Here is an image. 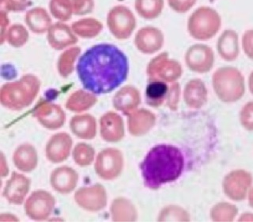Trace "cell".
Instances as JSON below:
<instances>
[{"label": "cell", "instance_id": "cell-1", "mask_svg": "<svg viewBox=\"0 0 253 222\" xmlns=\"http://www.w3.org/2000/svg\"><path fill=\"white\" fill-rule=\"evenodd\" d=\"M76 69L84 89L100 95L111 93L125 82L128 75V60L116 46L99 44L83 54Z\"/></svg>", "mask_w": 253, "mask_h": 222}, {"label": "cell", "instance_id": "cell-2", "mask_svg": "<svg viewBox=\"0 0 253 222\" xmlns=\"http://www.w3.org/2000/svg\"><path fill=\"white\" fill-rule=\"evenodd\" d=\"M184 165V154L177 147L167 144L155 146L140 165L145 186L156 190L176 181L183 173Z\"/></svg>", "mask_w": 253, "mask_h": 222}, {"label": "cell", "instance_id": "cell-3", "mask_svg": "<svg viewBox=\"0 0 253 222\" xmlns=\"http://www.w3.org/2000/svg\"><path fill=\"white\" fill-rule=\"evenodd\" d=\"M212 85L218 99L224 103H234L245 95V77L235 68L217 69L212 77Z\"/></svg>", "mask_w": 253, "mask_h": 222}, {"label": "cell", "instance_id": "cell-4", "mask_svg": "<svg viewBox=\"0 0 253 222\" xmlns=\"http://www.w3.org/2000/svg\"><path fill=\"white\" fill-rule=\"evenodd\" d=\"M221 25V17L215 10L208 6H202L190 16L188 30L194 39L204 41L215 36Z\"/></svg>", "mask_w": 253, "mask_h": 222}, {"label": "cell", "instance_id": "cell-5", "mask_svg": "<svg viewBox=\"0 0 253 222\" xmlns=\"http://www.w3.org/2000/svg\"><path fill=\"white\" fill-rule=\"evenodd\" d=\"M253 184L251 173L244 169L233 170L225 176L222 188L225 195L233 201L245 200L249 195Z\"/></svg>", "mask_w": 253, "mask_h": 222}, {"label": "cell", "instance_id": "cell-6", "mask_svg": "<svg viewBox=\"0 0 253 222\" xmlns=\"http://www.w3.org/2000/svg\"><path fill=\"white\" fill-rule=\"evenodd\" d=\"M107 24L111 34L119 40L130 37L136 27L133 13L125 6H117L109 11Z\"/></svg>", "mask_w": 253, "mask_h": 222}, {"label": "cell", "instance_id": "cell-7", "mask_svg": "<svg viewBox=\"0 0 253 222\" xmlns=\"http://www.w3.org/2000/svg\"><path fill=\"white\" fill-rule=\"evenodd\" d=\"M167 54H161L149 64V76L152 80L166 82L176 81L182 74L181 66L175 60H168Z\"/></svg>", "mask_w": 253, "mask_h": 222}, {"label": "cell", "instance_id": "cell-8", "mask_svg": "<svg viewBox=\"0 0 253 222\" xmlns=\"http://www.w3.org/2000/svg\"><path fill=\"white\" fill-rule=\"evenodd\" d=\"M186 64L192 72L204 74L210 72L214 63L211 48L205 44H195L188 48L185 55Z\"/></svg>", "mask_w": 253, "mask_h": 222}, {"label": "cell", "instance_id": "cell-9", "mask_svg": "<svg viewBox=\"0 0 253 222\" xmlns=\"http://www.w3.org/2000/svg\"><path fill=\"white\" fill-rule=\"evenodd\" d=\"M134 44L142 53H154L162 48L164 44V35L158 28L146 26L138 30L134 39Z\"/></svg>", "mask_w": 253, "mask_h": 222}, {"label": "cell", "instance_id": "cell-10", "mask_svg": "<svg viewBox=\"0 0 253 222\" xmlns=\"http://www.w3.org/2000/svg\"><path fill=\"white\" fill-rule=\"evenodd\" d=\"M217 52L222 60L232 62L239 56V40L235 31L227 30L221 34L217 43Z\"/></svg>", "mask_w": 253, "mask_h": 222}, {"label": "cell", "instance_id": "cell-11", "mask_svg": "<svg viewBox=\"0 0 253 222\" xmlns=\"http://www.w3.org/2000/svg\"><path fill=\"white\" fill-rule=\"evenodd\" d=\"M47 39L50 45L58 50L63 49L78 41V38L74 35L69 26L61 22L51 26L48 30Z\"/></svg>", "mask_w": 253, "mask_h": 222}, {"label": "cell", "instance_id": "cell-12", "mask_svg": "<svg viewBox=\"0 0 253 222\" xmlns=\"http://www.w3.org/2000/svg\"><path fill=\"white\" fill-rule=\"evenodd\" d=\"M208 100V90L204 81L193 79L186 85L184 89V101L190 107H202Z\"/></svg>", "mask_w": 253, "mask_h": 222}, {"label": "cell", "instance_id": "cell-13", "mask_svg": "<svg viewBox=\"0 0 253 222\" xmlns=\"http://www.w3.org/2000/svg\"><path fill=\"white\" fill-rule=\"evenodd\" d=\"M26 22L29 28L35 34H43L51 27V20L47 11L41 7L28 11Z\"/></svg>", "mask_w": 253, "mask_h": 222}, {"label": "cell", "instance_id": "cell-14", "mask_svg": "<svg viewBox=\"0 0 253 222\" xmlns=\"http://www.w3.org/2000/svg\"><path fill=\"white\" fill-rule=\"evenodd\" d=\"M134 7L139 16L146 20H154L162 14L164 0H135Z\"/></svg>", "mask_w": 253, "mask_h": 222}, {"label": "cell", "instance_id": "cell-15", "mask_svg": "<svg viewBox=\"0 0 253 222\" xmlns=\"http://www.w3.org/2000/svg\"><path fill=\"white\" fill-rule=\"evenodd\" d=\"M172 89L169 87L166 81L161 80H152L147 85L146 89V101L150 105H160L164 101L166 96L169 95Z\"/></svg>", "mask_w": 253, "mask_h": 222}, {"label": "cell", "instance_id": "cell-16", "mask_svg": "<svg viewBox=\"0 0 253 222\" xmlns=\"http://www.w3.org/2000/svg\"><path fill=\"white\" fill-rule=\"evenodd\" d=\"M101 23L93 18H85L83 20L75 22L72 25V30L75 34L83 37H93L97 36L102 30Z\"/></svg>", "mask_w": 253, "mask_h": 222}, {"label": "cell", "instance_id": "cell-17", "mask_svg": "<svg viewBox=\"0 0 253 222\" xmlns=\"http://www.w3.org/2000/svg\"><path fill=\"white\" fill-rule=\"evenodd\" d=\"M238 214L235 205L229 202H219L213 206L211 211V217L214 222H233Z\"/></svg>", "mask_w": 253, "mask_h": 222}, {"label": "cell", "instance_id": "cell-18", "mask_svg": "<svg viewBox=\"0 0 253 222\" xmlns=\"http://www.w3.org/2000/svg\"><path fill=\"white\" fill-rule=\"evenodd\" d=\"M49 7L51 14L59 20L67 22L71 18L73 6L71 0H51Z\"/></svg>", "mask_w": 253, "mask_h": 222}, {"label": "cell", "instance_id": "cell-19", "mask_svg": "<svg viewBox=\"0 0 253 222\" xmlns=\"http://www.w3.org/2000/svg\"><path fill=\"white\" fill-rule=\"evenodd\" d=\"M29 34L22 25H14L8 33V41L10 45L20 47L27 41Z\"/></svg>", "mask_w": 253, "mask_h": 222}, {"label": "cell", "instance_id": "cell-20", "mask_svg": "<svg viewBox=\"0 0 253 222\" xmlns=\"http://www.w3.org/2000/svg\"><path fill=\"white\" fill-rule=\"evenodd\" d=\"M239 117L242 127L247 131H253V101L244 105Z\"/></svg>", "mask_w": 253, "mask_h": 222}, {"label": "cell", "instance_id": "cell-21", "mask_svg": "<svg viewBox=\"0 0 253 222\" xmlns=\"http://www.w3.org/2000/svg\"><path fill=\"white\" fill-rule=\"evenodd\" d=\"M197 0H168L170 7L179 14H184L193 7Z\"/></svg>", "mask_w": 253, "mask_h": 222}, {"label": "cell", "instance_id": "cell-22", "mask_svg": "<svg viewBox=\"0 0 253 222\" xmlns=\"http://www.w3.org/2000/svg\"><path fill=\"white\" fill-rule=\"evenodd\" d=\"M74 13L77 15H84L90 13L93 9V0H73Z\"/></svg>", "mask_w": 253, "mask_h": 222}, {"label": "cell", "instance_id": "cell-23", "mask_svg": "<svg viewBox=\"0 0 253 222\" xmlns=\"http://www.w3.org/2000/svg\"><path fill=\"white\" fill-rule=\"evenodd\" d=\"M30 4L28 0H1L2 8L8 11H22L26 10Z\"/></svg>", "mask_w": 253, "mask_h": 222}, {"label": "cell", "instance_id": "cell-24", "mask_svg": "<svg viewBox=\"0 0 253 222\" xmlns=\"http://www.w3.org/2000/svg\"><path fill=\"white\" fill-rule=\"evenodd\" d=\"M242 48L245 55L253 60V30H248L242 37Z\"/></svg>", "mask_w": 253, "mask_h": 222}, {"label": "cell", "instance_id": "cell-25", "mask_svg": "<svg viewBox=\"0 0 253 222\" xmlns=\"http://www.w3.org/2000/svg\"><path fill=\"white\" fill-rule=\"evenodd\" d=\"M238 221L239 222H253V214L245 213V214H241Z\"/></svg>", "mask_w": 253, "mask_h": 222}, {"label": "cell", "instance_id": "cell-26", "mask_svg": "<svg viewBox=\"0 0 253 222\" xmlns=\"http://www.w3.org/2000/svg\"><path fill=\"white\" fill-rule=\"evenodd\" d=\"M249 90L253 95V72L250 74L249 77Z\"/></svg>", "mask_w": 253, "mask_h": 222}, {"label": "cell", "instance_id": "cell-27", "mask_svg": "<svg viewBox=\"0 0 253 222\" xmlns=\"http://www.w3.org/2000/svg\"><path fill=\"white\" fill-rule=\"evenodd\" d=\"M248 198H249V206H251L252 208L253 209V186H252L251 190L249 191Z\"/></svg>", "mask_w": 253, "mask_h": 222}]
</instances>
